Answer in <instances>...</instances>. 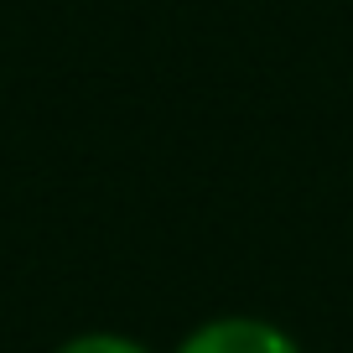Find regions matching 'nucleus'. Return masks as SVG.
Returning <instances> with one entry per match:
<instances>
[{"label":"nucleus","instance_id":"obj_1","mask_svg":"<svg viewBox=\"0 0 353 353\" xmlns=\"http://www.w3.org/2000/svg\"><path fill=\"white\" fill-rule=\"evenodd\" d=\"M182 353H301L296 343L286 338L270 322H250V317H229V322H208L198 327Z\"/></svg>","mask_w":353,"mask_h":353},{"label":"nucleus","instance_id":"obj_2","mask_svg":"<svg viewBox=\"0 0 353 353\" xmlns=\"http://www.w3.org/2000/svg\"><path fill=\"white\" fill-rule=\"evenodd\" d=\"M63 353H145V348H135L125 338H110V332H94V338H73Z\"/></svg>","mask_w":353,"mask_h":353}]
</instances>
